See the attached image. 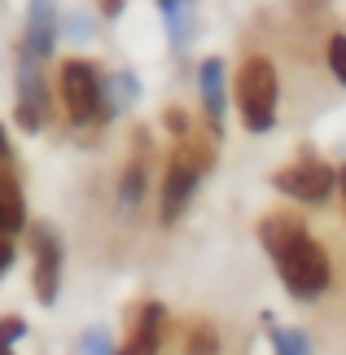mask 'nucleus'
Wrapping results in <instances>:
<instances>
[{
    "mask_svg": "<svg viewBox=\"0 0 346 355\" xmlns=\"http://www.w3.org/2000/svg\"><path fill=\"white\" fill-rule=\"evenodd\" d=\"M276 66L268 58H245L237 71V110L245 132H272L276 123Z\"/></svg>",
    "mask_w": 346,
    "mask_h": 355,
    "instance_id": "1",
    "label": "nucleus"
},
{
    "mask_svg": "<svg viewBox=\"0 0 346 355\" xmlns=\"http://www.w3.org/2000/svg\"><path fill=\"white\" fill-rule=\"evenodd\" d=\"M276 272H281L285 290L294 298H302V303H307V298H320L329 290V254H325V245L311 241L307 233L276 254Z\"/></svg>",
    "mask_w": 346,
    "mask_h": 355,
    "instance_id": "2",
    "label": "nucleus"
},
{
    "mask_svg": "<svg viewBox=\"0 0 346 355\" xmlns=\"http://www.w3.org/2000/svg\"><path fill=\"white\" fill-rule=\"evenodd\" d=\"M206 167H211V149L206 145H184L171 158L167 180H162V224L180 220V211L189 207V198H193V189H198V180L206 175Z\"/></svg>",
    "mask_w": 346,
    "mask_h": 355,
    "instance_id": "3",
    "label": "nucleus"
},
{
    "mask_svg": "<svg viewBox=\"0 0 346 355\" xmlns=\"http://www.w3.org/2000/svg\"><path fill=\"white\" fill-rule=\"evenodd\" d=\"M62 101H66V110H71L75 123H92L96 114H101V101H105V84H101V75L92 71V62H62Z\"/></svg>",
    "mask_w": 346,
    "mask_h": 355,
    "instance_id": "4",
    "label": "nucleus"
},
{
    "mask_svg": "<svg viewBox=\"0 0 346 355\" xmlns=\"http://www.w3.org/2000/svg\"><path fill=\"white\" fill-rule=\"evenodd\" d=\"M272 184L281 189V193L289 198H298V202H325L329 193H334V184H338V171L329 167V162L320 158H298V162H289V167H281L272 175Z\"/></svg>",
    "mask_w": 346,
    "mask_h": 355,
    "instance_id": "5",
    "label": "nucleus"
},
{
    "mask_svg": "<svg viewBox=\"0 0 346 355\" xmlns=\"http://www.w3.org/2000/svg\"><path fill=\"white\" fill-rule=\"evenodd\" d=\"M18 123L26 132H40L49 123V92H44V75L31 49H22L18 58Z\"/></svg>",
    "mask_w": 346,
    "mask_h": 355,
    "instance_id": "6",
    "label": "nucleus"
},
{
    "mask_svg": "<svg viewBox=\"0 0 346 355\" xmlns=\"http://www.w3.org/2000/svg\"><path fill=\"white\" fill-rule=\"evenodd\" d=\"M31 250H35V298L44 307H53L58 303V285H62V241L53 228H35Z\"/></svg>",
    "mask_w": 346,
    "mask_h": 355,
    "instance_id": "7",
    "label": "nucleus"
},
{
    "mask_svg": "<svg viewBox=\"0 0 346 355\" xmlns=\"http://www.w3.org/2000/svg\"><path fill=\"white\" fill-rule=\"evenodd\" d=\"M162 334H167V307H162V303H145L141 320H136V329H132L128 343H123L119 355H158Z\"/></svg>",
    "mask_w": 346,
    "mask_h": 355,
    "instance_id": "8",
    "label": "nucleus"
},
{
    "mask_svg": "<svg viewBox=\"0 0 346 355\" xmlns=\"http://www.w3.org/2000/svg\"><path fill=\"white\" fill-rule=\"evenodd\" d=\"M53 40H58V0H31V18H26V49L35 58L53 53Z\"/></svg>",
    "mask_w": 346,
    "mask_h": 355,
    "instance_id": "9",
    "label": "nucleus"
},
{
    "mask_svg": "<svg viewBox=\"0 0 346 355\" xmlns=\"http://www.w3.org/2000/svg\"><path fill=\"white\" fill-rule=\"evenodd\" d=\"M198 84H202L206 123L219 132V128H224V62H219V58H206L202 71H198Z\"/></svg>",
    "mask_w": 346,
    "mask_h": 355,
    "instance_id": "10",
    "label": "nucleus"
},
{
    "mask_svg": "<svg viewBox=\"0 0 346 355\" xmlns=\"http://www.w3.org/2000/svg\"><path fill=\"white\" fill-rule=\"evenodd\" d=\"M302 233H307V228H302V220H294V215H268L263 228H259V237H263V245H268L272 259L281 254L289 241H298Z\"/></svg>",
    "mask_w": 346,
    "mask_h": 355,
    "instance_id": "11",
    "label": "nucleus"
},
{
    "mask_svg": "<svg viewBox=\"0 0 346 355\" xmlns=\"http://www.w3.org/2000/svg\"><path fill=\"white\" fill-rule=\"evenodd\" d=\"M26 228V202H22V189L9 180V175H0V233H22Z\"/></svg>",
    "mask_w": 346,
    "mask_h": 355,
    "instance_id": "12",
    "label": "nucleus"
},
{
    "mask_svg": "<svg viewBox=\"0 0 346 355\" xmlns=\"http://www.w3.org/2000/svg\"><path fill=\"white\" fill-rule=\"evenodd\" d=\"M145 193V154H136L128 162V171H123V189H119V198H123V207H136Z\"/></svg>",
    "mask_w": 346,
    "mask_h": 355,
    "instance_id": "13",
    "label": "nucleus"
},
{
    "mask_svg": "<svg viewBox=\"0 0 346 355\" xmlns=\"http://www.w3.org/2000/svg\"><path fill=\"white\" fill-rule=\"evenodd\" d=\"M158 5H162V18H167L171 44H184L189 40V0H158Z\"/></svg>",
    "mask_w": 346,
    "mask_h": 355,
    "instance_id": "14",
    "label": "nucleus"
},
{
    "mask_svg": "<svg viewBox=\"0 0 346 355\" xmlns=\"http://www.w3.org/2000/svg\"><path fill=\"white\" fill-rule=\"evenodd\" d=\"M272 347L276 355H311V343L298 329H272Z\"/></svg>",
    "mask_w": 346,
    "mask_h": 355,
    "instance_id": "15",
    "label": "nucleus"
},
{
    "mask_svg": "<svg viewBox=\"0 0 346 355\" xmlns=\"http://www.w3.org/2000/svg\"><path fill=\"white\" fill-rule=\"evenodd\" d=\"M189 355H219V334L211 324H193L189 334Z\"/></svg>",
    "mask_w": 346,
    "mask_h": 355,
    "instance_id": "16",
    "label": "nucleus"
},
{
    "mask_svg": "<svg viewBox=\"0 0 346 355\" xmlns=\"http://www.w3.org/2000/svg\"><path fill=\"white\" fill-rule=\"evenodd\" d=\"M329 71L338 75V84H346V35L329 40Z\"/></svg>",
    "mask_w": 346,
    "mask_h": 355,
    "instance_id": "17",
    "label": "nucleus"
},
{
    "mask_svg": "<svg viewBox=\"0 0 346 355\" xmlns=\"http://www.w3.org/2000/svg\"><path fill=\"white\" fill-rule=\"evenodd\" d=\"M26 334V324L18 316H9V320H0V355H13V343Z\"/></svg>",
    "mask_w": 346,
    "mask_h": 355,
    "instance_id": "18",
    "label": "nucleus"
},
{
    "mask_svg": "<svg viewBox=\"0 0 346 355\" xmlns=\"http://www.w3.org/2000/svg\"><path fill=\"white\" fill-rule=\"evenodd\" d=\"M84 355H114L110 351V334L105 329H88L84 334Z\"/></svg>",
    "mask_w": 346,
    "mask_h": 355,
    "instance_id": "19",
    "label": "nucleus"
},
{
    "mask_svg": "<svg viewBox=\"0 0 346 355\" xmlns=\"http://www.w3.org/2000/svg\"><path fill=\"white\" fill-rule=\"evenodd\" d=\"M167 128L184 136V132H189V119H184V110H175V105H171V110H167Z\"/></svg>",
    "mask_w": 346,
    "mask_h": 355,
    "instance_id": "20",
    "label": "nucleus"
},
{
    "mask_svg": "<svg viewBox=\"0 0 346 355\" xmlns=\"http://www.w3.org/2000/svg\"><path fill=\"white\" fill-rule=\"evenodd\" d=\"M9 263H13V245H9V233H0V277L9 272Z\"/></svg>",
    "mask_w": 346,
    "mask_h": 355,
    "instance_id": "21",
    "label": "nucleus"
},
{
    "mask_svg": "<svg viewBox=\"0 0 346 355\" xmlns=\"http://www.w3.org/2000/svg\"><path fill=\"white\" fill-rule=\"evenodd\" d=\"M9 158V141H5V128H0V162Z\"/></svg>",
    "mask_w": 346,
    "mask_h": 355,
    "instance_id": "22",
    "label": "nucleus"
},
{
    "mask_svg": "<svg viewBox=\"0 0 346 355\" xmlns=\"http://www.w3.org/2000/svg\"><path fill=\"white\" fill-rule=\"evenodd\" d=\"M338 184H342V189H346V167H338Z\"/></svg>",
    "mask_w": 346,
    "mask_h": 355,
    "instance_id": "23",
    "label": "nucleus"
}]
</instances>
